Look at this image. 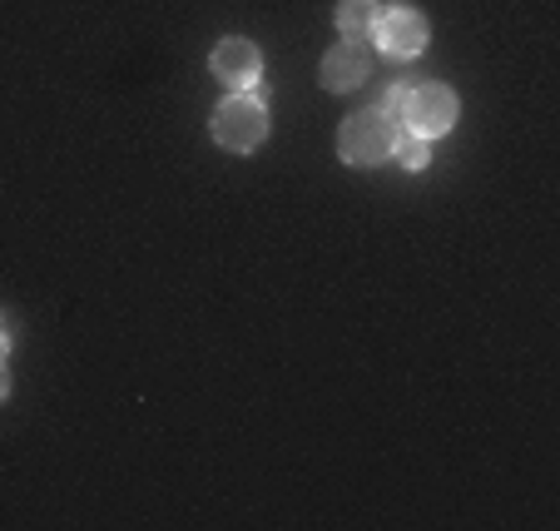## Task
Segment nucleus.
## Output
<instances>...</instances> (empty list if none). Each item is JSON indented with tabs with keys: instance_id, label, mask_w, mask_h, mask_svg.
Wrapping results in <instances>:
<instances>
[{
	"instance_id": "obj_2",
	"label": "nucleus",
	"mask_w": 560,
	"mask_h": 531,
	"mask_svg": "<svg viewBox=\"0 0 560 531\" xmlns=\"http://www.w3.org/2000/svg\"><path fill=\"white\" fill-rule=\"evenodd\" d=\"M213 139H219L223 149H233V154H248V149H258L268 139V109H264V100H254L248 90L229 95L219 109H213Z\"/></svg>"
},
{
	"instance_id": "obj_10",
	"label": "nucleus",
	"mask_w": 560,
	"mask_h": 531,
	"mask_svg": "<svg viewBox=\"0 0 560 531\" xmlns=\"http://www.w3.org/2000/svg\"><path fill=\"white\" fill-rule=\"evenodd\" d=\"M11 397V378H5V362H0V403Z\"/></svg>"
},
{
	"instance_id": "obj_1",
	"label": "nucleus",
	"mask_w": 560,
	"mask_h": 531,
	"mask_svg": "<svg viewBox=\"0 0 560 531\" xmlns=\"http://www.w3.org/2000/svg\"><path fill=\"white\" fill-rule=\"evenodd\" d=\"M397 135H402V119L397 115H387V109H358L338 129V154L348 164H382V160H392Z\"/></svg>"
},
{
	"instance_id": "obj_8",
	"label": "nucleus",
	"mask_w": 560,
	"mask_h": 531,
	"mask_svg": "<svg viewBox=\"0 0 560 531\" xmlns=\"http://www.w3.org/2000/svg\"><path fill=\"white\" fill-rule=\"evenodd\" d=\"M392 154H397V160H402L407 170H422V164H427V139L407 129V135H397V145H392Z\"/></svg>"
},
{
	"instance_id": "obj_9",
	"label": "nucleus",
	"mask_w": 560,
	"mask_h": 531,
	"mask_svg": "<svg viewBox=\"0 0 560 531\" xmlns=\"http://www.w3.org/2000/svg\"><path fill=\"white\" fill-rule=\"evenodd\" d=\"M11 348V323H5V313H0V353Z\"/></svg>"
},
{
	"instance_id": "obj_5",
	"label": "nucleus",
	"mask_w": 560,
	"mask_h": 531,
	"mask_svg": "<svg viewBox=\"0 0 560 531\" xmlns=\"http://www.w3.org/2000/svg\"><path fill=\"white\" fill-rule=\"evenodd\" d=\"M209 70H213V80H223V85L238 95V90H254L258 85V74H264V55H258L254 41H244V35H229V41H219Z\"/></svg>"
},
{
	"instance_id": "obj_7",
	"label": "nucleus",
	"mask_w": 560,
	"mask_h": 531,
	"mask_svg": "<svg viewBox=\"0 0 560 531\" xmlns=\"http://www.w3.org/2000/svg\"><path fill=\"white\" fill-rule=\"evenodd\" d=\"M377 15H382L377 0H342L338 5V31L348 35V41H362V35L377 31Z\"/></svg>"
},
{
	"instance_id": "obj_6",
	"label": "nucleus",
	"mask_w": 560,
	"mask_h": 531,
	"mask_svg": "<svg viewBox=\"0 0 560 531\" xmlns=\"http://www.w3.org/2000/svg\"><path fill=\"white\" fill-rule=\"evenodd\" d=\"M368 74H372V60H368V50H362L358 41H338L328 55H323V85H328L332 95L358 90Z\"/></svg>"
},
{
	"instance_id": "obj_4",
	"label": "nucleus",
	"mask_w": 560,
	"mask_h": 531,
	"mask_svg": "<svg viewBox=\"0 0 560 531\" xmlns=\"http://www.w3.org/2000/svg\"><path fill=\"white\" fill-rule=\"evenodd\" d=\"M382 41V50L392 55V60H417V55L427 50V15L412 11V5H392V11L377 15V31H372Z\"/></svg>"
},
{
	"instance_id": "obj_3",
	"label": "nucleus",
	"mask_w": 560,
	"mask_h": 531,
	"mask_svg": "<svg viewBox=\"0 0 560 531\" xmlns=\"http://www.w3.org/2000/svg\"><path fill=\"white\" fill-rule=\"evenodd\" d=\"M402 119L412 135H422V139H436V135H446V129L456 125V95L446 85H412L407 90V100H402Z\"/></svg>"
}]
</instances>
